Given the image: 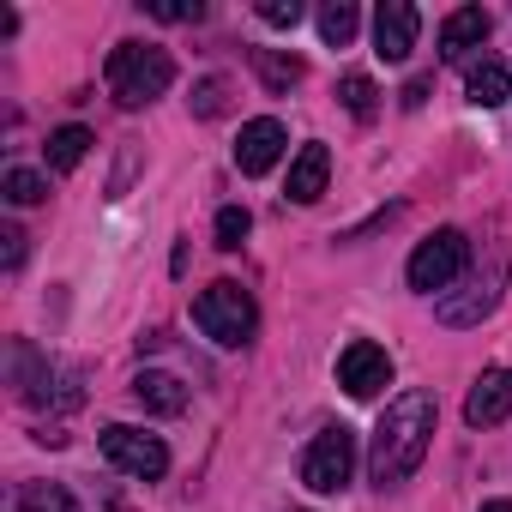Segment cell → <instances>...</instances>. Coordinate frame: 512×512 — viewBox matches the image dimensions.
<instances>
[{"instance_id":"cell-1","label":"cell","mask_w":512,"mask_h":512,"mask_svg":"<svg viewBox=\"0 0 512 512\" xmlns=\"http://www.w3.org/2000/svg\"><path fill=\"white\" fill-rule=\"evenodd\" d=\"M434 398L428 392H398L386 410H380V422H374V446H368V476L380 482V488H398V482H410L416 470H422V458H428V440H434Z\"/></svg>"},{"instance_id":"cell-2","label":"cell","mask_w":512,"mask_h":512,"mask_svg":"<svg viewBox=\"0 0 512 512\" xmlns=\"http://www.w3.org/2000/svg\"><path fill=\"white\" fill-rule=\"evenodd\" d=\"M103 73H109V91H115L121 109H145L175 85V61L157 43H115Z\"/></svg>"},{"instance_id":"cell-3","label":"cell","mask_w":512,"mask_h":512,"mask_svg":"<svg viewBox=\"0 0 512 512\" xmlns=\"http://www.w3.org/2000/svg\"><path fill=\"white\" fill-rule=\"evenodd\" d=\"M193 320H199V332H205L211 344H223V350H241V344L253 338V326H260V308H253V296H247L235 278H217L211 290H199V302H193Z\"/></svg>"},{"instance_id":"cell-4","label":"cell","mask_w":512,"mask_h":512,"mask_svg":"<svg viewBox=\"0 0 512 512\" xmlns=\"http://www.w3.org/2000/svg\"><path fill=\"white\" fill-rule=\"evenodd\" d=\"M464 260H470V241H464V229H434L428 241H416V253H410V266H404V278H410V290H422V296H440L458 272H464Z\"/></svg>"},{"instance_id":"cell-5","label":"cell","mask_w":512,"mask_h":512,"mask_svg":"<svg viewBox=\"0 0 512 512\" xmlns=\"http://www.w3.org/2000/svg\"><path fill=\"white\" fill-rule=\"evenodd\" d=\"M350 470H356V434L338 422V428H320L314 434V446L302 452V482L314 488V494H338L344 482H350Z\"/></svg>"},{"instance_id":"cell-6","label":"cell","mask_w":512,"mask_h":512,"mask_svg":"<svg viewBox=\"0 0 512 512\" xmlns=\"http://www.w3.org/2000/svg\"><path fill=\"white\" fill-rule=\"evenodd\" d=\"M103 458H109L115 470L139 476V482H157V476L169 470V446H163L157 434H145V428H127V422H109V428H103Z\"/></svg>"},{"instance_id":"cell-7","label":"cell","mask_w":512,"mask_h":512,"mask_svg":"<svg viewBox=\"0 0 512 512\" xmlns=\"http://www.w3.org/2000/svg\"><path fill=\"white\" fill-rule=\"evenodd\" d=\"M338 386H344L350 398H380V392L392 386V356H386L380 344L356 338V344L338 356Z\"/></svg>"},{"instance_id":"cell-8","label":"cell","mask_w":512,"mask_h":512,"mask_svg":"<svg viewBox=\"0 0 512 512\" xmlns=\"http://www.w3.org/2000/svg\"><path fill=\"white\" fill-rule=\"evenodd\" d=\"M416 31H422V13L410 7V0H386V7L374 13V55L380 61H404L416 49Z\"/></svg>"},{"instance_id":"cell-9","label":"cell","mask_w":512,"mask_h":512,"mask_svg":"<svg viewBox=\"0 0 512 512\" xmlns=\"http://www.w3.org/2000/svg\"><path fill=\"white\" fill-rule=\"evenodd\" d=\"M278 157H284V121L278 115H260V121L241 127V139H235V169L241 175H266Z\"/></svg>"},{"instance_id":"cell-10","label":"cell","mask_w":512,"mask_h":512,"mask_svg":"<svg viewBox=\"0 0 512 512\" xmlns=\"http://www.w3.org/2000/svg\"><path fill=\"white\" fill-rule=\"evenodd\" d=\"M506 416H512V368H488L470 386V398H464V422L470 428H494Z\"/></svg>"},{"instance_id":"cell-11","label":"cell","mask_w":512,"mask_h":512,"mask_svg":"<svg viewBox=\"0 0 512 512\" xmlns=\"http://www.w3.org/2000/svg\"><path fill=\"white\" fill-rule=\"evenodd\" d=\"M482 43H488V13H482V7L446 13V25H440V61H464V55L482 49Z\"/></svg>"},{"instance_id":"cell-12","label":"cell","mask_w":512,"mask_h":512,"mask_svg":"<svg viewBox=\"0 0 512 512\" xmlns=\"http://www.w3.org/2000/svg\"><path fill=\"white\" fill-rule=\"evenodd\" d=\"M326 175H332V151L326 145H302L296 163H290V199L296 205H314L326 193Z\"/></svg>"},{"instance_id":"cell-13","label":"cell","mask_w":512,"mask_h":512,"mask_svg":"<svg viewBox=\"0 0 512 512\" xmlns=\"http://www.w3.org/2000/svg\"><path fill=\"white\" fill-rule=\"evenodd\" d=\"M133 398H139L151 416H181V410H187V386H181L175 374H163V368H145V374L133 380Z\"/></svg>"},{"instance_id":"cell-14","label":"cell","mask_w":512,"mask_h":512,"mask_svg":"<svg viewBox=\"0 0 512 512\" xmlns=\"http://www.w3.org/2000/svg\"><path fill=\"white\" fill-rule=\"evenodd\" d=\"M464 97H470L476 109H500V103L512 97V73H506L500 61H476L470 79H464Z\"/></svg>"},{"instance_id":"cell-15","label":"cell","mask_w":512,"mask_h":512,"mask_svg":"<svg viewBox=\"0 0 512 512\" xmlns=\"http://www.w3.org/2000/svg\"><path fill=\"white\" fill-rule=\"evenodd\" d=\"M85 151H91V127L67 121V127L49 133V169H55V175H73V169L85 163Z\"/></svg>"},{"instance_id":"cell-16","label":"cell","mask_w":512,"mask_h":512,"mask_svg":"<svg viewBox=\"0 0 512 512\" xmlns=\"http://www.w3.org/2000/svg\"><path fill=\"white\" fill-rule=\"evenodd\" d=\"M356 31H362V13L350 7V0H332V7H320V37H326L332 49H344Z\"/></svg>"},{"instance_id":"cell-17","label":"cell","mask_w":512,"mask_h":512,"mask_svg":"<svg viewBox=\"0 0 512 512\" xmlns=\"http://www.w3.org/2000/svg\"><path fill=\"white\" fill-rule=\"evenodd\" d=\"M338 103H344L356 121H368V115L380 109V91H374V79H368V73H344V79H338Z\"/></svg>"},{"instance_id":"cell-18","label":"cell","mask_w":512,"mask_h":512,"mask_svg":"<svg viewBox=\"0 0 512 512\" xmlns=\"http://www.w3.org/2000/svg\"><path fill=\"white\" fill-rule=\"evenodd\" d=\"M13 512H79V500L67 488H55V482H37V488H25L13 500Z\"/></svg>"},{"instance_id":"cell-19","label":"cell","mask_w":512,"mask_h":512,"mask_svg":"<svg viewBox=\"0 0 512 512\" xmlns=\"http://www.w3.org/2000/svg\"><path fill=\"white\" fill-rule=\"evenodd\" d=\"M253 61H260V73H266V85H272V91H290V85H302V73H308L296 55H272V49H260Z\"/></svg>"},{"instance_id":"cell-20","label":"cell","mask_w":512,"mask_h":512,"mask_svg":"<svg viewBox=\"0 0 512 512\" xmlns=\"http://www.w3.org/2000/svg\"><path fill=\"white\" fill-rule=\"evenodd\" d=\"M0 187H7L13 205H43L49 199V175H37V169H7V181H0Z\"/></svg>"},{"instance_id":"cell-21","label":"cell","mask_w":512,"mask_h":512,"mask_svg":"<svg viewBox=\"0 0 512 512\" xmlns=\"http://www.w3.org/2000/svg\"><path fill=\"white\" fill-rule=\"evenodd\" d=\"M247 229H253V217H247L241 205H223V211H217V247H241Z\"/></svg>"},{"instance_id":"cell-22","label":"cell","mask_w":512,"mask_h":512,"mask_svg":"<svg viewBox=\"0 0 512 512\" xmlns=\"http://www.w3.org/2000/svg\"><path fill=\"white\" fill-rule=\"evenodd\" d=\"M260 19H266L272 31H296V25H302V0H266Z\"/></svg>"},{"instance_id":"cell-23","label":"cell","mask_w":512,"mask_h":512,"mask_svg":"<svg viewBox=\"0 0 512 512\" xmlns=\"http://www.w3.org/2000/svg\"><path fill=\"white\" fill-rule=\"evenodd\" d=\"M223 91H229L223 79H199V91H193V115H205V121L223 115Z\"/></svg>"},{"instance_id":"cell-24","label":"cell","mask_w":512,"mask_h":512,"mask_svg":"<svg viewBox=\"0 0 512 512\" xmlns=\"http://www.w3.org/2000/svg\"><path fill=\"white\" fill-rule=\"evenodd\" d=\"M151 13H157V19H169V25H181V19H199V7H187V0H157Z\"/></svg>"},{"instance_id":"cell-25","label":"cell","mask_w":512,"mask_h":512,"mask_svg":"<svg viewBox=\"0 0 512 512\" xmlns=\"http://www.w3.org/2000/svg\"><path fill=\"white\" fill-rule=\"evenodd\" d=\"M0 241H7V272H19V260H25V235H19V229H0Z\"/></svg>"},{"instance_id":"cell-26","label":"cell","mask_w":512,"mask_h":512,"mask_svg":"<svg viewBox=\"0 0 512 512\" xmlns=\"http://www.w3.org/2000/svg\"><path fill=\"white\" fill-rule=\"evenodd\" d=\"M422 97H428V79H410L404 85V109H422Z\"/></svg>"},{"instance_id":"cell-27","label":"cell","mask_w":512,"mask_h":512,"mask_svg":"<svg viewBox=\"0 0 512 512\" xmlns=\"http://www.w3.org/2000/svg\"><path fill=\"white\" fill-rule=\"evenodd\" d=\"M482 512H512V500H488V506H482Z\"/></svg>"}]
</instances>
